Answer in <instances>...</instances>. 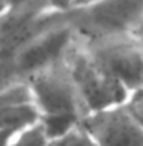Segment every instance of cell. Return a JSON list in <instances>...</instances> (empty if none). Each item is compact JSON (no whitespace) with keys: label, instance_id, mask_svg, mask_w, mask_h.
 I'll list each match as a JSON object with an SVG mask.
<instances>
[{"label":"cell","instance_id":"1","mask_svg":"<svg viewBox=\"0 0 143 146\" xmlns=\"http://www.w3.org/2000/svg\"><path fill=\"white\" fill-rule=\"evenodd\" d=\"M26 84L47 139L84 123L88 116L64 59L32 75Z\"/></svg>","mask_w":143,"mask_h":146},{"label":"cell","instance_id":"2","mask_svg":"<svg viewBox=\"0 0 143 146\" xmlns=\"http://www.w3.org/2000/svg\"><path fill=\"white\" fill-rule=\"evenodd\" d=\"M63 6L67 23L81 41L134 32L143 12V2L72 0L63 2Z\"/></svg>","mask_w":143,"mask_h":146},{"label":"cell","instance_id":"3","mask_svg":"<svg viewBox=\"0 0 143 146\" xmlns=\"http://www.w3.org/2000/svg\"><path fill=\"white\" fill-rule=\"evenodd\" d=\"M64 61L88 116L126 104L130 93L91 56L79 40L70 47Z\"/></svg>","mask_w":143,"mask_h":146},{"label":"cell","instance_id":"4","mask_svg":"<svg viewBox=\"0 0 143 146\" xmlns=\"http://www.w3.org/2000/svg\"><path fill=\"white\" fill-rule=\"evenodd\" d=\"M81 43L130 94L143 88V44L134 32Z\"/></svg>","mask_w":143,"mask_h":146},{"label":"cell","instance_id":"5","mask_svg":"<svg viewBox=\"0 0 143 146\" xmlns=\"http://www.w3.org/2000/svg\"><path fill=\"white\" fill-rule=\"evenodd\" d=\"M61 14V2H8L0 14V53L14 55Z\"/></svg>","mask_w":143,"mask_h":146},{"label":"cell","instance_id":"6","mask_svg":"<svg viewBox=\"0 0 143 146\" xmlns=\"http://www.w3.org/2000/svg\"><path fill=\"white\" fill-rule=\"evenodd\" d=\"M76 40L75 32L67 23L63 6V14L57 20L41 29L14 53L15 64L25 82L32 75L63 61Z\"/></svg>","mask_w":143,"mask_h":146},{"label":"cell","instance_id":"7","mask_svg":"<svg viewBox=\"0 0 143 146\" xmlns=\"http://www.w3.org/2000/svg\"><path fill=\"white\" fill-rule=\"evenodd\" d=\"M84 125L98 146H143V126L125 105L90 114Z\"/></svg>","mask_w":143,"mask_h":146},{"label":"cell","instance_id":"8","mask_svg":"<svg viewBox=\"0 0 143 146\" xmlns=\"http://www.w3.org/2000/svg\"><path fill=\"white\" fill-rule=\"evenodd\" d=\"M38 123L27 84L0 91V131H20Z\"/></svg>","mask_w":143,"mask_h":146},{"label":"cell","instance_id":"9","mask_svg":"<svg viewBox=\"0 0 143 146\" xmlns=\"http://www.w3.org/2000/svg\"><path fill=\"white\" fill-rule=\"evenodd\" d=\"M46 146H98V143L84 123H81L63 134L47 139Z\"/></svg>","mask_w":143,"mask_h":146},{"label":"cell","instance_id":"10","mask_svg":"<svg viewBox=\"0 0 143 146\" xmlns=\"http://www.w3.org/2000/svg\"><path fill=\"white\" fill-rule=\"evenodd\" d=\"M47 145V134L44 132L40 123L23 128L17 131L5 146H46Z\"/></svg>","mask_w":143,"mask_h":146},{"label":"cell","instance_id":"11","mask_svg":"<svg viewBox=\"0 0 143 146\" xmlns=\"http://www.w3.org/2000/svg\"><path fill=\"white\" fill-rule=\"evenodd\" d=\"M20 70H18L14 55L11 53H0V91L12 88L18 84H23Z\"/></svg>","mask_w":143,"mask_h":146},{"label":"cell","instance_id":"12","mask_svg":"<svg viewBox=\"0 0 143 146\" xmlns=\"http://www.w3.org/2000/svg\"><path fill=\"white\" fill-rule=\"evenodd\" d=\"M125 108L143 126V88L130 94V98H128L126 104H125Z\"/></svg>","mask_w":143,"mask_h":146},{"label":"cell","instance_id":"13","mask_svg":"<svg viewBox=\"0 0 143 146\" xmlns=\"http://www.w3.org/2000/svg\"><path fill=\"white\" fill-rule=\"evenodd\" d=\"M17 131H0V146H5L8 143V140L15 134Z\"/></svg>","mask_w":143,"mask_h":146},{"label":"cell","instance_id":"14","mask_svg":"<svg viewBox=\"0 0 143 146\" xmlns=\"http://www.w3.org/2000/svg\"><path fill=\"white\" fill-rule=\"evenodd\" d=\"M134 34H136V36H137V38L140 40V43L143 44V12H142V17H140L139 23H137L136 29H134Z\"/></svg>","mask_w":143,"mask_h":146},{"label":"cell","instance_id":"15","mask_svg":"<svg viewBox=\"0 0 143 146\" xmlns=\"http://www.w3.org/2000/svg\"><path fill=\"white\" fill-rule=\"evenodd\" d=\"M6 3H8V2H2V0H0V14H2L3 9L6 8Z\"/></svg>","mask_w":143,"mask_h":146}]
</instances>
